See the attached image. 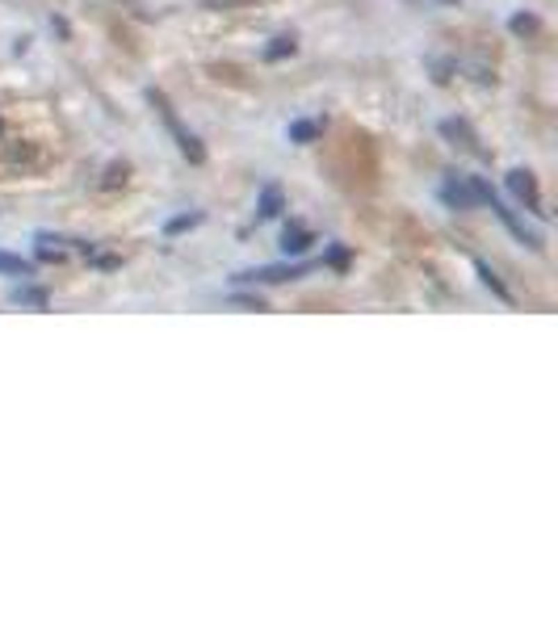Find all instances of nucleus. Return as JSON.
<instances>
[{"label": "nucleus", "mask_w": 558, "mask_h": 629, "mask_svg": "<svg viewBox=\"0 0 558 629\" xmlns=\"http://www.w3.org/2000/svg\"><path fill=\"white\" fill-rule=\"evenodd\" d=\"M13 298H17V302H34V307H42V302H47V294H42V290H17Z\"/></svg>", "instance_id": "obj_12"}, {"label": "nucleus", "mask_w": 558, "mask_h": 629, "mask_svg": "<svg viewBox=\"0 0 558 629\" xmlns=\"http://www.w3.org/2000/svg\"><path fill=\"white\" fill-rule=\"evenodd\" d=\"M508 189L533 210V214H545L541 210V197H537V181H533V172H525V168H516V172H508Z\"/></svg>", "instance_id": "obj_2"}, {"label": "nucleus", "mask_w": 558, "mask_h": 629, "mask_svg": "<svg viewBox=\"0 0 558 629\" xmlns=\"http://www.w3.org/2000/svg\"><path fill=\"white\" fill-rule=\"evenodd\" d=\"M0 273H22V277H30V265H26L22 256H0Z\"/></svg>", "instance_id": "obj_11"}, {"label": "nucleus", "mask_w": 558, "mask_h": 629, "mask_svg": "<svg viewBox=\"0 0 558 629\" xmlns=\"http://www.w3.org/2000/svg\"><path fill=\"white\" fill-rule=\"evenodd\" d=\"M294 55V38H273V47H265V59H281Z\"/></svg>", "instance_id": "obj_10"}, {"label": "nucleus", "mask_w": 558, "mask_h": 629, "mask_svg": "<svg viewBox=\"0 0 558 629\" xmlns=\"http://www.w3.org/2000/svg\"><path fill=\"white\" fill-rule=\"evenodd\" d=\"M151 101L160 105V113H164V122H168V131L177 135V147H181V152H185V156H189L193 164H202V160H206V152L197 147V139H193V135H185V131H181V126H177V117H172V109H168V101H164L160 92H151Z\"/></svg>", "instance_id": "obj_1"}, {"label": "nucleus", "mask_w": 558, "mask_h": 629, "mask_svg": "<svg viewBox=\"0 0 558 629\" xmlns=\"http://www.w3.org/2000/svg\"><path fill=\"white\" fill-rule=\"evenodd\" d=\"M281 206H286L281 189H277V185H265V193H261V202H256V218H261V222H265V218H277Z\"/></svg>", "instance_id": "obj_3"}, {"label": "nucleus", "mask_w": 558, "mask_h": 629, "mask_svg": "<svg viewBox=\"0 0 558 629\" xmlns=\"http://www.w3.org/2000/svg\"><path fill=\"white\" fill-rule=\"evenodd\" d=\"M302 273V265H290V269H256V273H236V281H290V277H298Z\"/></svg>", "instance_id": "obj_4"}, {"label": "nucleus", "mask_w": 558, "mask_h": 629, "mask_svg": "<svg viewBox=\"0 0 558 629\" xmlns=\"http://www.w3.org/2000/svg\"><path fill=\"white\" fill-rule=\"evenodd\" d=\"M197 222H202V214L193 210V214H177V218H168V222H164V231H168V235H177V231H189V227H197Z\"/></svg>", "instance_id": "obj_9"}, {"label": "nucleus", "mask_w": 558, "mask_h": 629, "mask_svg": "<svg viewBox=\"0 0 558 629\" xmlns=\"http://www.w3.org/2000/svg\"><path fill=\"white\" fill-rule=\"evenodd\" d=\"M306 247H311V235H306V231H294V235L286 231V239H281V252H286V256H298V252H306Z\"/></svg>", "instance_id": "obj_8"}, {"label": "nucleus", "mask_w": 558, "mask_h": 629, "mask_svg": "<svg viewBox=\"0 0 558 629\" xmlns=\"http://www.w3.org/2000/svg\"><path fill=\"white\" fill-rule=\"evenodd\" d=\"M441 197H445V206H454V210H466V206L475 202V193H470V189H462V185H454V181H445V185H441Z\"/></svg>", "instance_id": "obj_5"}, {"label": "nucleus", "mask_w": 558, "mask_h": 629, "mask_svg": "<svg viewBox=\"0 0 558 629\" xmlns=\"http://www.w3.org/2000/svg\"><path fill=\"white\" fill-rule=\"evenodd\" d=\"M475 269H479V277H483V286H487V290H491V294H495L500 302H512V294H508V286H504V281H500V277L491 273V265H483V261H475Z\"/></svg>", "instance_id": "obj_6"}, {"label": "nucleus", "mask_w": 558, "mask_h": 629, "mask_svg": "<svg viewBox=\"0 0 558 629\" xmlns=\"http://www.w3.org/2000/svg\"><path fill=\"white\" fill-rule=\"evenodd\" d=\"M290 143H311V139H319V122H290Z\"/></svg>", "instance_id": "obj_7"}]
</instances>
